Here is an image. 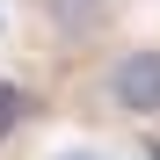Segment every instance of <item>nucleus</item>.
<instances>
[{"label": "nucleus", "instance_id": "obj_1", "mask_svg": "<svg viewBox=\"0 0 160 160\" xmlns=\"http://www.w3.org/2000/svg\"><path fill=\"white\" fill-rule=\"evenodd\" d=\"M109 95L124 117H160V51H124L109 66Z\"/></svg>", "mask_w": 160, "mask_h": 160}, {"label": "nucleus", "instance_id": "obj_2", "mask_svg": "<svg viewBox=\"0 0 160 160\" xmlns=\"http://www.w3.org/2000/svg\"><path fill=\"white\" fill-rule=\"evenodd\" d=\"M44 15L58 22V29H95V22L109 15V0H44Z\"/></svg>", "mask_w": 160, "mask_h": 160}, {"label": "nucleus", "instance_id": "obj_3", "mask_svg": "<svg viewBox=\"0 0 160 160\" xmlns=\"http://www.w3.org/2000/svg\"><path fill=\"white\" fill-rule=\"evenodd\" d=\"M22 109H29V102H22V88H15V80H0V138L22 124Z\"/></svg>", "mask_w": 160, "mask_h": 160}, {"label": "nucleus", "instance_id": "obj_4", "mask_svg": "<svg viewBox=\"0 0 160 160\" xmlns=\"http://www.w3.org/2000/svg\"><path fill=\"white\" fill-rule=\"evenodd\" d=\"M58 160H95V153H58Z\"/></svg>", "mask_w": 160, "mask_h": 160}, {"label": "nucleus", "instance_id": "obj_5", "mask_svg": "<svg viewBox=\"0 0 160 160\" xmlns=\"http://www.w3.org/2000/svg\"><path fill=\"white\" fill-rule=\"evenodd\" d=\"M146 160H160V146H153V153H146Z\"/></svg>", "mask_w": 160, "mask_h": 160}, {"label": "nucleus", "instance_id": "obj_6", "mask_svg": "<svg viewBox=\"0 0 160 160\" xmlns=\"http://www.w3.org/2000/svg\"><path fill=\"white\" fill-rule=\"evenodd\" d=\"M0 15H8V8H0Z\"/></svg>", "mask_w": 160, "mask_h": 160}]
</instances>
